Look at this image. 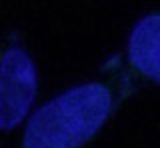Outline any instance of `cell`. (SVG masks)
Returning <instances> with one entry per match:
<instances>
[{
  "label": "cell",
  "mask_w": 160,
  "mask_h": 148,
  "mask_svg": "<svg viewBox=\"0 0 160 148\" xmlns=\"http://www.w3.org/2000/svg\"><path fill=\"white\" fill-rule=\"evenodd\" d=\"M128 58L134 68L160 82V14L142 18L130 34Z\"/></svg>",
  "instance_id": "3"
},
{
  "label": "cell",
  "mask_w": 160,
  "mask_h": 148,
  "mask_svg": "<svg viewBox=\"0 0 160 148\" xmlns=\"http://www.w3.org/2000/svg\"><path fill=\"white\" fill-rule=\"evenodd\" d=\"M110 110L112 96L106 86H76L30 118L22 148H78L100 130Z\"/></svg>",
  "instance_id": "1"
},
{
  "label": "cell",
  "mask_w": 160,
  "mask_h": 148,
  "mask_svg": "<svg viewBox=\"0 0 160 148\" xmlns=\"http://www.w3.org/2000/svg\"><path fill=\"white\" fill-rule=\"evenodd\" d=\"M36 94V70L22 48H8L0 60V130L24 120Z\"/></svg>",
  "instance_id": "2"
}]
</instances>
